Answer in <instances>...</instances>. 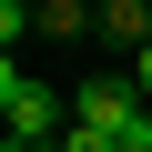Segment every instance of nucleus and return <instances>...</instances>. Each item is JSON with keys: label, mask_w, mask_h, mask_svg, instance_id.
I'll use <instances>...</instances> for the list:
<instances>
[{"label": "nucleus", "mask_w": 152, "mask_h": 152, "mask_svg": "<svg viewBox=\"0 0 152 152\" xmlns=\"http://www.w3.org/2000/svg\"><path fill=\"white\" fill-rule=\"evenodd\" d=\"M142 112H152V102H142V81H132V71H102V81L71 102V122H81V132H112V142H122Z\"/></svg>", "instance_id": "nucleus-2"}, {"label": "nucleus", "mask_w": 152, "mask_h": 152, "mask_svg": "<svg viewBox=\"0 0 152 152\" xmlns=\"http://www.w3.org/2000/svg\"><path fill=\"white\" fill-rule=\"evenodd\" d=\"M0 112H10V142H61V91H51V81H31L20 61L0 71Z\"/></svg>", "instance_id": "nucleus-1"}, {"label": "nucleus", "mask_w": 152, "mask_h": 152, "mask_svg": "<svg viewBox=\"0 0 152 152\" xmlns=\"http://www.w3.org/2000/svg\"><path fill=\"white\" fill-rule=\"evenodd\" d=\"M132 81H142V102H152V51H142V61H132Z\"/></svg>", "instance_id": "nucleus-5"}, {"label": "nucleus", "mask_w": 152, "mask_h": 152, "mask_svg": "<svg viewBox=\"0 0 152 152\" xmlns=\"http://www.w3.org/2000/svg\"><path fill=\"white\" fill-rule=\"evenodd\" d=\"M51 152H112V132H81V122H71V132H61Z\"/></svg>", "instance_id": "nucleus-4"}, {"label": "nucleus", "mask_w": 152, "mask_h": 152, "mask_svg": "<svg viewBox=\"0 0 152 152\" xmlns=\"http://www.w3.org/2000/svg\"><path fill=\"white\" fill-rule=\"evenodd\" d=\"M81 31H102L81 0H51V10H41V41H81Z\"/></svg>", "instance_id": "nucleus-3"}, {"label": "nucleus", "mask_w": 152, "mask_h": 152, "mask_svg": "<svg viewBox=\"0 0 152 152\" xmlns=\"http://www.w3.org/2000/svg\"><path fill=\"white\" fill-rule=\"evenodd\" d=\"M10 152H51V142H10Z\"/></svg>", "instance_id": "nucleus-6"}]
</instances>
